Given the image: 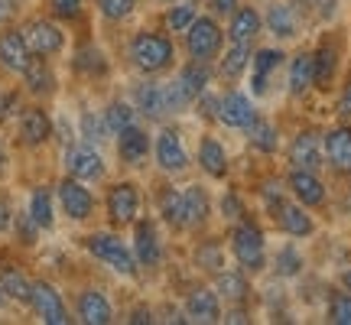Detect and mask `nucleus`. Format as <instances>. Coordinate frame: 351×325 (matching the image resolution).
Masks as SVG:
<instances>
[{"instance_id": "nucleus-53", "label": "nucleus", "mask_w": 351, "mask_h": 325, "mask_svg": "<svg viewBox=\"0 0 351 325\" xmlns=\"http://www.w3.org/2000/svg\"><path fill=\"white\" fill-rule=\"evenodd\" d=\"M10 176V147H7V140L0 137V182Z\"/></svg>"}, {"instance_id": "nucleus-26", "label": "nucleus", "mask_w": 351, "mask_h": 325, "mask_svg": "<svg viewBox=\"0 0 351 325\" xmlns=\"http://www.w3.org/2000/svg\"><path fill=\"white\" fill-rule=\"evenodd\" d=\"M283 65V52L280 49H257L251 59V88L254 95H267V85H270V75H274L276 69Z\"/></svg>"}, {"instance_id": "nucleus-40", "label": "nucleus", "mask_w": 351, "mask_h": 325, "mask_svg": "<svg viewBox=\"0 0 351 325\" xmlns=\"http://www.w3.org/2000/svg\"><path fill=\"white\" fill-rule=\"evenodd\" d=\"M95 10H98V16L108 20V23H124V20L134 16L137 0H95Z\"/></svg>"}, {"instance_id": "nucleus-59", "label": "nucleus", "mask_w": 351, "mask_h": 325, "mask_svg": "<svg viewBox=\"0 0 351 325\" xmlns=\"http://www.w3.org/2000/svg\"><path fill=\"white\" fill-rule=\"evenodd\" d=\"M166 3H173V0H166Z\"/></svg>"}, {"instance_id": "nucleus-3", "label": "nucleus", "mask_w": 351, "mask_h": 325, "mask_svg": "<svg viewBox=\"0 0 351 325\" xmlns=\"http://www.w3.org/2000/svg\"><path fill=\"white\" fill-rule=\"evenodd\" d=\"M13 124H16V143L23 150H43L56 137V117L49 114V108L43 101L23 104L16 111V117H13Z\"/></svg>"}, {"instance_id": "nucleus-13", "label": "nucleus", "mask_w": 351, "mask_h": 325, "mask_svg": "<svg viewBox=\"0 0 351 325\" xmlns=\"http://www.w3.org/2000/svg\"><path fill=\"white\" fill-rule=\"evenodd\" d=\"M23 95H29L33 101H49L56 91H59V78H56V69H52V59H43V56H33L29 65L23 69Z\"/></svg>"}, {"instance_id": "nucleus-58", "label": "nucleus", "mask_w": 351, "mask_h": 325, "mask_svg": "<svg viewBox=\"0 0 351 325\" xmlns=\"http://www.w3.org/2000/svg\"><path fill=\"white\" fill-rule=\"evenodd\" d=\"M10 306V300H7V293H3V287H0V309H7Z\"/></svg>"}, {"instance_id": "nucleus-31", "label": "nucleus", "mask_w": 351, "mask_h": 325, "mask_svg": "<svg viewBox=\"0 0 351 325\" xmlns=\"http://www.w3.org/2000/svg\"><path fill=\"white\" fill-rule=\"evenodd\" d=\"M315 85V65H313V52H300L293 56L289 62V95H306Z\"/></svg>"}, {"instance_id": "nucleus-50", "label": "nucleus", "mask_w": 351, "mask_h": 325, "mask_svg": "<svg viewBox=\"0 0 351 325\" xmlns=\"http://www.w3.org/2000/svg\"><path fill=\"white\" fill-rule=\"evenodd\" d=\"M199 263L205 267V270H221V267H225V261H221V250H218V248H202L199 250Z\"/></svg>"}, {"instance_id": "nucleus-51", "label": "nucleus", "mask_w": 351, "mask_h": 325, "mask_svg": "<svg viewBox=\"0 0 351 325\" xmlns=\"http://www.w3.org/2000/svg\"><path fill=\"white\" fill-rule=\"evenodd\" d=\"M16 10H20V3L16 0H0V29L3 26H10L16 20Z\"/></svg>"}, {"instance_id": "nucleus-24", "label": "nucleus", "mask_w": 351, "mask_h": 325, "mask_svg": "<svg viewBox=\"0 0 351 325\" xmlns=\"http://www.w3.org/2000/svg\"><path fill=\"white\" fill-rule=\"evenodd\" d=\"M322 150H326V160L332 162V169L348 173L351 169V127L328 130L326 140H322Z\"/></svg>"}, {"instance_id": "nucleus-25", "label": "nucleus", "mask_w": 351, "mask_h": 325, "mask_svg": "<svg viewBox=\"0 0 351 325\" xmlns=\"http://www.w3.org/2000/svg\"><path fill=\"white\" fill-rule=\"evenodd\" d=\"M0 287L7 293V300L10 302H20L29 309V293H33V280L20 270V267H13V263H0Z\"/></svg>"}, {"instance_id": "nucleus-38", "label": "nucleus", "mask_w": 351, "mask_h": 325, "mask_svg": "<svg viewBox=\"0 0 351 325\" xmlns=\"http://www.w3.org/2000/svg\"><path fill=\"white\" fill-rule=\"evenodd\" d=\"M247 65H251V46L231 43V49L225 52V59H221V65H218V72H221V78H238Z\"/></svg>"}, {"instance_id": "nucleus-52", "label": "nucleus", "mask_w": 351, "mask_h": 325, "mask_svg": "<svg viewBox=\"0 0 351 325\" xmlns=\"http://www.w3.org/2000/svg\"><path fill=\"white\" fill-rule=\"evenodd\" d=\"M238 7H241L238 0H208V10H212L215 16H231Z\"/></svg>"}, {"instance_id": "nucleus-55", "label": "nucleus", "mask_w": 351, "mask_h": 325, "mask_svg": "<svg viewBox=\"0 0 351 325\" xmlns=\"http://www.w3.org/2000/svg\"><path fill=\"white\" fill-rule=\"evenodd\" d=\"M127 322H153V315H150V309H134Z\"/></svg>"}, {"instance_id": "nucleus-56", "label": "nucleus", "mask_w": 351, "mask_h": 325, "mask_svg": "<svg viewBox=\"0 0 351 325\" xmlns=\"http://www.w3.org/2000/svg\"><path fill=\"white\" fill-rule=\"evenodd\" d=\"M225 322H247V319H244V313H228Z\"/></svg>"}, {"instance_id": "nucleus-32", "label": "nucleus", "mask_w": 351, "mask_h": 325, "mask_svg": "<svg viewBox=\"0 0 351 325\" xmlns=\"http://www.w3.org/2000/svg\"><path fill=\"white\" fill-rule=\"evenodd\" d=\"M208 218V195L202 186L182 189V228H195Z\"/></svg>"}, {"instance_id": "nucleus-4", "label": "nucleus", "mask_w": 351, "mask_h": 325, "mask_svg": "<svg viewBox=\"0 0 351 325\" xmlns=\"http://www.w3.org/2000/svg\"><path fill=\"white\" fill-rule=\"evenodd\" d=\"M56 202H59V212L75 225L91 221L95 212H98V199L91 192V182H82L75 176H62L56 182Z\"/></svg>"}, {"instance_id": "nucleus-54", "label": "nucleus", "mask_w": 351, "mask_h": 325, "mask_svg": "<svg viewBox=\"0 0 351 325\" xmlns=\"http://www.w3.org/2000/svg\"><path fill=\"white\" fill-rule=\"evenodd\" d=\"M339 114H341V117H351V85H345V91H341V98H339Z\"/></svg>"}, {"instance_id": "nucleus-12", "label": "nucleus", "mask_w": 351, "mask_h": 325, "mask_svg": "<svg viewBox=\"0 0 351 325\" xmlns=\"http://www.w3.org/2000/svg\"><path fill=\"white\" fill-rule=\"evenodd\" d=\"M33 59V52L26 46V36L20 26H3L0 29V69L7 72L10 78H20L23 75V69L29 65Z\"/></svg>"}, {"instance_id": "nucleus-33", "label": "nucleus", "mask_w": 351, "mask_h": 325, "mask_svg": "<svg viewBox=\"0 0 351 325\" xmlns=\"http://www.w3.org/2000/svg\"><path fill=\"white\" fill-rule=\"evenodd\" d=\"M101 117H104V124H108V134H121L124 127H130V124H137V108L130 104V101H124V98H114V101H108L104 104V111H101Z\"/></svg>"}, {"instance_id": "nucleus-37", "label": "nucleus", "mask_w": 351, "mask_h": 325, "mask_svg": "<svg viewBox=\"0 0 351 325\" xmlns=\"http://www.w3.org/2000/svg\"><path fill=\"white\" fill-rule=\"evenodd\" d=\"M313 65H315V85L319 88H328V82L335 78V65H339V52L335 46H319L313 52Z\"/></svg>"}, {"instance_id": "nucleus-6", "label": "nucleus", "mask_w": 351, "mask_h": 325, "mask_svg": "<svg viewBox=\"0 0 351 325\" xmlns=\"http://www.w3.org/2000/svg\"><path fill=\"white\" fill-rule=\"evenodd\" d=\"M140 205H143V195H140V186L130 182V179H121V182H111L108 192H104V215H108V225L111 228H130L140 218Z\"/></svg>"}, {"instance_id": "nucleus-18", "label": "nucleus", "mask_w": 351, "mask_h": 325, "mask_svg": "<svg viewBox=\"0 0 351 325\" xmlns=\"http://www.w3.org/2000/svg\"><path fill=\"white\" fill-rule=\"evenodd\" d=\"M130 104L137 108V114L150 117V121H160V117L169 114V104H166V85H160V82H140V85L134 88Z\"/></svg>"}, {"instance_id": "nucleus-2", "label": "nucleus", "mask_w": 351, "mask_h": 325, "mask_svg": "<svg viewBox=\"0 0 351 325\" xmlns=\"http://www.w3.org/2000/svg\"><path fill=\"white\" fill-rule=\"evenodd\" d=\"M82 248H85L98 263H104L108 270H114L117 276H127V280H134V276H137V270H140L137 257H134L130 244L117 234V228L85 234V238H82Z\"/></svg>"}, {"instance_id": "nucleus-14", "label": "nucleus", "mask_w": 351, "mask_h": 325, "mask_svg": "<svg viewBox=\"0 0 351 325\" xmlns=\"http://www.w3.org/2000/svg\"><path fill=\"white\" fill-rule=\"evenodd\" d=\"M134 241H130V250L137 257V267H160L163 261V241H160V231L153 225L150 218H137L134 221Z\"/></svg>"}, {"instance_id": "nucleus-57", "label": "nucleus", "mask_w": 351, "mask_h": 325, "mask_svg": "<svg viewBox=\"0 0 351 325\" xmlns=\"http://www.w3.org/2000/svg\"><path fill=\"white\" fill-rule=\"evenodd\" d=\"M341 287L351 293V270H345V274H341Z\"/></svg>"}, {"instance_id": "nucleus-35", "label": "nucleus", "mask_w": 351, "mask_h": 325, "mask_svg": "<svg viewBox=\"0 0 351 325\" xmlns=\"http://www.w3.org/2000/svg\"><path fill=\"white\" fill-rule=\"evenodd\" d=\"M108 137H111V134H108V124H104L101 111H82L78 114V140H88V143L101 147Z\"/></svg>"}, {"instance_id": "nucleus-21", "label": "nucleus", "mask_w": 351, "mask_h": 325, "mask_svg": "<svg viewBox=\"0 0 351 325\" xmlns=\"http://www.w3.org/2000/svg\"><path fill=\"white\" fill-rule=\"evenodd\" d=\"M289 162H293V169H309V173H315L322 166V143H319L315 130H302L300 137L293 140Z\"/></svg>"}, {"instance_id": "nucleus-8", "label": "nucleus", "mask_w": 351, "mask_h": 325, "mask_svg": "<svg viewBox=\"0 0 351 325\" xmlns=\"http://www.w3.org/2000/svg\"><path fill=\"white\" fill-rule=\"evenodd\" d=\"M65 176H75L82 182H101L108 176V162L101 156V150L88 140H72L62 153Z\"/></svg>"}, {"instance_id": "nucleus-48", "label": "nucleus", "mask_w": 351, "mask_h": 325, "mask_svg": "<svg viewBox=\"0 0 351 325\" xmlns=\"http://www.w3.org/2000/svg\"><path fill=\"white\" fill-rule=\"evenodd\" d=\"M13 215H16V205H13L10 192H3V189H0V238H3V234H10Z\"/></svg>"}, {"instance_id": "nucleus-28", "label": "nucleus", "mask_w": 351, "mask_h": 325, "mask_svg": "<svg viewBox=\"0 0 351 325\" xmlns=\"http://www.w3.org/2000/svg\"><path fill=\"white\" fill-rule=\"evenodd\" d=\"M274 218L280 221V228H283L287 234H293V238H309L313 228H315L313 218L306 215V205H289V202H283Z\"/></svg>"}, {"instance_id": "nucleus-41", "label": "nucleus", "mask_w": 351, "mask_h": 325, "mask_svg": "<svg viewBox=\"0 0 351 325\" xmlns=\"http://www.w3.org/2000/svg\"><path fill=\"white\" fill-rule=\"evenodd\" d=\"M160 215L169 228H182V192L163 189L160 192Z\"/></svg>"}, {"instance_id": "nucleus-5", "label": "nucleus", "mask_w": 351, "mask_h": 325, "mask_svg": "<svg viewBox=\"0 0 351 325\" xmlns=\"http://www.w3.org/2000/svg\"><path fill=\"white\" fill-rule=\"evenodd\" d=\"M26 46L33 56H43V59H59L69 46V36H65V26L56 20V16H29L23 26Z\"/></svg>"}, {"instance_id": "nucleus-16", "label": "nucleus", "mask_w": 351, "mask_h": 325, "mask_svg": "<svg viewBox=\"0 0 351 325\" xmlns=\"http://www.w3.org/2000/svg\"><path fill=\"white\" fill-rule=\"evenodd\" d=\"M153 156H156V166L163 169V173H182L189 166V153L182 147V137H179V130L173 127H163L156 140H153Z\"/></svg>"}, {"instance_id": "nucleus-15", "label": "nucleus", "mask_w": 351, "mask_h": 325, "mask_svg": "<svg viewBox=\"0 0 351 325\" xmlns=\"http://www.w3.org/2000/svg\"><path fill=\"white\" fill-rule=\"evenodd\" d=\"M114 150H117V160L124 166H143L153 150V140L140 124H130L121 134H114Z\"/></svg>"}, {"instance_id": "nucleus-36", "label": "nucleus", "mask_w": 351, "mask_h": 325, "mask_svg": "<svg viewBox=\"0 0 351 325\" xmlns=\"http://www.w3.org/2000/svg\"><path fill=\"white\" fill-rule=\"evenodd\" d=\"M247 130V140H251V147H257L261 153H274L280 137H276V127L270 121H263V117H254L251 124L244 127Z\"/></svg>"}, {"instance_id": "nucleus-46", "label": "nucleus", "mask_w": 351, "mask_h": 325, "mask_svg": "<svg viewBox=\"0 0 351 325\" xmlns=\"http://www.w3.org/2000/svg\"><path fill=\"white\" fill-rule=\"evenodd\" d=\"M300 267H302V257L293 244H287V248L276 254V274L280 276H296L300 274Z\"/></svg>"}, {"instance_id": "nucleus-30", "label": "nucleus", "mask_w": 351, "mask_h": 325, "mask_svg": "<svg viewBox=\"0 0 351 325\" xmlns=\"http://www.w3.org/2000/svg\"><path fill=\"white\" fill-rule=\"evenodd\" d=\"M263 23H267V29L280 39H293L296 36V29H300L296 10H293L289 3H270V7H267V16H263Z\"/></svg>"}, {"instance_id": "nucleus-29", "label": "nucleus", "mask_w": 351, "mask_h": 325, "mask_svg": "<svg viewBox=\"0 0 351 325\" xmlns=\"http://www.w3.org/2000/svg\"><path fill=\"white\" fill-rule=\"evenodd\" d=\"M72 69H75L82 78H104L108 75V59H104V52L98 46H78L75 56H72Z\"/></svg>"}, {"instance_id": "nucleus-23", "label": "nucleus", "mask_w": 351, "mask_h": 325, "mask_svg": "<svg viewBox=\"0 0 351 325\" xmlns=\"http://www.w3.org/2000/svg\"><path fill=\"white\" fill-rule=\"evenodd\" d=\"M289 192H293L296 202L306 205V208H315V205L326 202V186H322L319 176L309 173V169H293V173H289Z\"/></svg>"}, {"instance_id": "nucleus-22", "label": "nucleus", "mask_w": 351, "mask_h": 325, "mask_svg": "<svg viewBox=\"0 0 351 325\" xmlns=\"http://www.w3.org/2000/svg\"><path fill=\"white\" fill-rule=\"evenodd\" d=\"M56 208H59V202H56V189H49V186H33L29 189L26 212L33 215V221H36L43 231H52V228H56Z\"/></svg>"}, {"instance_id": "nucleus-9", "label": "nucleus", "mask_w": 351, "mask_h": 325, "mask_svg": "<svg viewBox=\"0 0 351 325\" xmlns=\"http://www.w3.org/2000/svg\"><path fill=\"white\" fill-rule=\"evenodd\" d=\"M29 309L39 322L46 325H69L75 322L69 313V302H65L62 289L49 283V280H33V293H29Z\"/></svg>"}, {"instance_id": "nucleus-45", "label": "nucleus", "mask_w": 351, "mask_h": 325, "mask_svg": "<svg viewBox=\"0 0 351 325\" xmlns=\"http://www.w3.org/2000/svg\"><path fill=\"white\" fill-rule=\"evenodd\" d=\"M195 16H199L195 3H176V7H169V13H166V26H169L173 33H186Z\"/></svg>"}, {"instance_id": "nucleus-1", "label": "nucleus", "mask_w": 351, "mask_h": 325, "mask_svg": "<svg viewBox=\"0 0 351 325\" xmlns=\"http://www.w3.org/2000/svg\"><path fill=\"white\" fill-rule=\"evenodd\" d=\"M127 59L137 69L140 75H160L166 72L176 59V46L166 33H156V29H137L130 43H127Z\"/></svg>"}, {"instance_id": "nucleus-47", "label": "nucleus", "mask_w": 351, "mask_h": 325, "mask_svg": "<svg viewBox=\"0 0 351 325\" xmlns=\"http://www.w3.org/2000/svg\"><path fill=\"white\" fill-rule=\"evenodd\" d=\"M328 322H335V325H351V296H348V293H339V296H332V302H328Z\"/></svg>"}, {"instance_id": "nucleus-11", "label": "nucleus", "mask_w": 351, "mask_h": 325, "mask_svg": "<svg viewBox=\"0 0 351 325\" xmlns=\"http://www.w3.org/2000/svg\"><path fill=\"white\" fill-rule=\"evenodd\" d=\"M221 26L215 23L212 16H195L192 26L186 29V52L195 62H208L221 49Z\"/></svg>"}, {"instance_id": "nucleus-7", "label": "nucleus", "mask_w": 351, "mask_h": 325, "mask_svg": "<svg viewBox=\"0 0 351 325\" xmlns=\"http://www.w3.org/2000/svg\"><path fill=\"white\" fill-rule=\"evenodd\" d=\"M208 82H212L208 65L192 59V65H186V69L166 85V104H169V114H179V111H186L189 104H195L199 95L208 88Z\"/></svg>"}, {"instance_id": "nucleus-10", "label": "nucleus", "mask_w": 351, "mask_h": 325, "mask_svg": "<svg viewBox=\"0 0 351 325\" xmlns=\"http://www.w3.org/2000/svg\"><path fill=\"white\" fill-rule=\"evenodd\" d=\"M231 254H234V261L244 267V270H263V263H267V248H263V234L261 228L251 225V221H241L234 231H231Z\"/></svg>"}, {"instance_id": "nucleus-60", "label": "nucleus", "mask_w": 351, "mask_h": 325, "mask_svg": "<svg viewBox=\"0 0 351 325\" xmlns=\"http://www.w3.org/2000/svg\"><path fill=\"white\" fill-rule=\"evenodd\" d=\"M16 3H23V0H16Z\"/></svg>"}, {"instance_id": "nucleus-34", "label": "nucleus", "mask_w": 351, "mask_h": 325, "mask_svg": "<svg viewBox=\"0 0 351 325\" xmlns=\"http://www.w3.org/2000/svg\"><path fill=\"white\" fill-rule=\"evenodd\" d=\"M199 166L205 169V173L212 176V179H221V176L228 173V153L225 147L218 143L215 137H205L199 147Z\"/></svg>"}, {"instance_id": "nucleus-20", "label": "nucleus", "mask_w": 351, "mask_h": 325, "mask_svg": "<svg viewBox=\"0 0 351 325\" xmlns=\"http://www.w3.org/2000/svg\"><path fill=\"white\" fill-rule=\"evenodd\" d=\"M186 315H189V322H205V325H212V322H221V302H218V293L215 289H192L189 293V300H186Z\"/></svg>"}, {"instance_id": "nucleus-43", "label": "nucleus", "mask_w": 351, "mask_h": 325, "mask_svg": "<svg viewBox=\"0 0 351 325\" xmlns=\"http://www.w3.org/2000/svg\"><path fill=\"white\" fill-rule=\"evenodd\" d=\"M218 293L231 302H244L247 300V280L241 274H218Z\"/></svg>"}, {"instance_id": "nucleus-42", "label": "nucleus", "mask_w": 351, "mask_h": 325, "mask_svg": "<svg viewBox=\"0 0 351 325\" xmlns=\"http://www.w3.org/2000/svg\"><path fill=\"white\" fill-rule=\"evenodd\" d=\"M49 16H56L59 23H75L85 13V0H46Z\"/></svg>"}, {"instance_id": "nucleus-49", "label": "nucleus", "mask_w": 351, "mask_h": 325, "mask_svg": "<svg viewBox=\"0 0 351 325\" xmlns=\"http://www.w3.org/2000/svg\"><path fill=\"white\" fill-rule=\"evenodd\" d=\"M221 215H225L228 221H241L244 218V205H241V199L234 192H228L225 199H221Z\"/></svg>"}, {"instance_id": "nucleus-17", "label": "nucleus", "mask_w": 351, "mask_h": 325, "mask_svg": "<svg viewBox=\"0 0 351 325\" xmlns=\"http://www.w3.org/2000/svg\"><path fill=\"white\" fill-rule=\"evenodd\" d=\"M75 322H85V325H108V322H114V306H111V300L104 296V289H98V287L78 289V296H75Z\"/></svg>"}, {"instance_id": "nucleus-27", "label": "nucleus", "mask_w": 351, "mask_h": 325, "mask_svg": "<svg viewBox=\"0 0 351 325\" xmlns=\"http://www.w3.org/2000/svg\"><path fill=\"white\" fill-rule=\"evenodd\" d=\"M261 13L254 10V7H238V10L231 13V26H228V36L231 43H244V46H251L257 33H261Z\"/></svg>"}, {"instance_id": "nucleus-44", "label": "nucleus", "mask_w": 351, "mask_h": 325, "mask_svg": "<svg viewBox=\"0 0 351 325\" xmlns=\"http://www.w3.org/2000/svg\"><path fill=\"white\" fill-rule=\"evenodd\" d=\"M23 108V91L0 85V127H7L16 117V111Z\"/></svg>"}, {"instance_id": "nucleus-39", "label": "nucleus", "mask_w": 351, "mask_h": 325, "mask_svg": "<svg viewBox=\"0 0 351 325\" xmlns=\"http://www.w3.org/2000/svg\"><path fill=\"white\" fill-rule=\"evenodd\" d=\"M10 234L23 248H36V241H39V234H43V228L33 221V215L26 212V208H16V215H13V228H10Z\"/></svg>"}, {"instance_id": "nucleus-19", "label": "nucleus", "mask_w": 351, "mask_h": 325, "mask_svg": "<svg viewBox=\"0 0 351 325\" xmlns=\"http://www.w3.org/2000/svg\"><path fill=\"white\" fill-rule=\"evenodd\" d=\"M254 117V104L247 95H241V91H231L225 98L218 101V121L225 127H234V130H244V127L251 124Z\"/></svg>"}]
</instances>
